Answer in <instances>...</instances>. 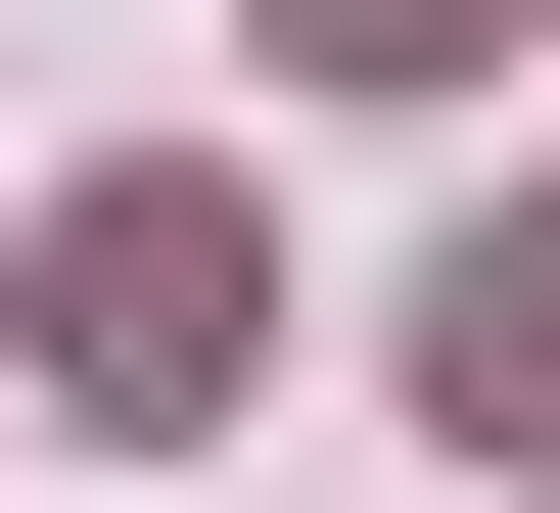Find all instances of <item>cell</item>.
Returning a JSON list of instances; mask_svg holds the SVG:
<instances>
[{
	"mask_svg": "<svg viewBox=\"0 0 560 513\" xmlns=\"http://www.w3.org/2000/svg\"><path fill=\"white\" fill-rule=\"evenodd\" d=\"M280 47H327V94H420V47H514V0H280Z\"/></svg>",
	"mask_w": 560,
	"mask_h": 513,
	"instance_id": "3",
	"label": "cell"
},
{
	"mask_svg": "<svg viewBox=\"0 0 560 513\" xmlns=\"http://www.w3.org/2000/svg\"><path fill=\"white\" fill-rule=\"evenodd\" d=\"M0 374H47V420H234V374H280V234L187 187V140H94V187L0 234Z\"/></svg>",
	"mask_w": 560,
	"mask_h": 513,
	"instance_id": "1",
	"label": "cell"
},
{
	"mask_svg": "<svg viewBox=\"0 0 560 513\" xmlns=\"http://www.w3.org/2000/svg\"><path fill=\"white\" fill-rule=\"evenodd\" d=\"M420 420H467V467H560V234H467V280H420Z\"/></svg>",
	"mask_w": 560,
	"mask_h": 513,
	"instance_id": "2",
	"label": "cell"
}]
</instances>
